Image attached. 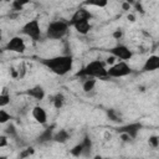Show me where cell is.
<instances>
[{"instance_id": "cell-1", "label": "cell", "mask_w": 159, "mask_h": 159, "mask_svg": "<svg viewBox=\"0 0 159 159\" xmlns=\"http://www.w3.org/2000/svg\"><path fill=\"white\" fill-rule=\"evenodd\" d=\"M41 65L47 67L51 72H53L57 76H65L72 70L73 66V58L70 55H61L48 58H41L39 60Z\"/></svg>"}, {"instance_id": "cell-2", "label": "cell", "mask_w": 159, "mask_h": 159, "mask_svg": "<svg viewBox=\"0 0 159 159\" xmlns=\"http://www.w3.org/2000/svg\"><path fill=\"white\" fill-rule=\"evenodd\" d=\"M77 77H86V78H107V68L104 66V62L99 60L91 61L84 67H82L77 73Z\"/></svg>"}, {"instance_id": "cell-3", "label": "cell", "mask_w": 159, "mask_h": 159, "mask_svg": "<svg viewBox=\"0 0 159 159\" xmlns=\"http://www.w3.org/2000/svg\"><path fill=\"white\" fill-rule=\"evenodd\" d=\"M68 27H70V22L67 21H63V20L52 21L47 26L46 36L51 40H60L68 32Z\"/></svg>"}, {"instance_id": "cell-4", "label": "cell", "mask_w": 159, "mask_h": 159, "mask_svg": "<svg viewBox=\"0 0 159 159\" xmlns=\"http://www.w3.org/2000/svg\"><path fill=\"white\" fill-rule=\"evenodd\" d=\"M130 73H132V68H130V66L125 61H119V62L114 63L113 66H111L107 70L108 77H113V78L125 77V76H128Z\"/></svg>"}, {"instance_id": "cell-5", "label": "cell", "mask_w": 159, "mask_h": 159, "mask_svg": "<svg viewBox=\"0 0 159 159\" xmlns=\"http://www.w3.org/2000/svg\"><path fill=\"white\" fill-rule=\"evenodd\" d=\"M21 32L25 34L26 36H29L32 41H39L41 39V27H40L39 20L37 19H34V20L27 21L22 26Z\"/></svg>"}, {"instance_id": "cell-6", "label": "cell", "mask_w": 159, "mask_h": 159, "mask_svg": "<svg viewBox=\"0 0 159 159\" xmlns=\"http://www.w3.org/2000/svg\"><path fill=\"white\" fill-rule=\"evenodd\" d=\"M113 57L116 58H119L122 61H127V60H130L132 56H133V52L124 45H117L109 50H107Z\"/></svg>"}, {"instance_id": "cell-7", "label": "cell", "mask_w": 159, "mask_h": 159, "mask_svg": "<svg viewBox=\"0 0 159 159\" xmlns=\"http://www.w3.org/2000/svg\"><path fill=\"white\" fill-rule=\"evenodd\" d=\"M26 48L25 41L20 37V36H14L9 40V42L5 46V50L7 51H12V52H17V53H22Z\"/></svg>"}, {"instance_id": "cell-8", "label": "cell", "mask_w": 159, "mask_h": 159, "mask_svg": "<svg viewBox=\"0 0 159 159\" xmlns=\"http://www.w3.org/2000/svg\"><path fill=\"white\" fill-rule=\"evenodd\" d=\"M143 128V125L140 124V123H138V122H134V123H129V124H125V125H122V127H119V128H117V132L118 133H125V134H128L132 139H135L137 138V135H138V133H139V130Z\"/></svg>"}, {"instance_id": "cell-9", "label": "cell", "mask_w": 159, "mask_h": 159, "mask_svg": "<svg viewBox=\"0 0 159 159\" xmlns=\"http://www.w3.org/2000/svg\"><path fill=\"white\" fill-rule=\"evenodd\" d=\"M91 17H92V14H91L87 9H84V7H78V9L75 11V14L72 15L71 20H70V26H71V25H75V24H77V22H80V21L89 20Z\"/></svg>"}, {"instance_id": "cell-10", "label": "cell", "mask_w": 159, "mask_h": 159, "mask_svg": "<svg viewBox=\"0 0 159 159\" xmlns=\"http://www.w3.org/2000/svg\"><path fill=\"white\" fill-rule=\"evenodd\" d=\"M155 70H159V56L152 55L145 60V62L142 67V72H152Z\"/></svg>"}, {"instance_id": "cell-11", "label": "cell", "mask_w": 159, "mask_h": 159, "mask_svg": "<svg viewBox=\"0 0 159 159\" xmlns=\"http://www.w3.org/2000/svg\"><path fill=\"white\" fill-rule=\"evenodd\" d=\"M31 114H32V118L37 123H40V124L47 123V113H46L45 108H42L41 106H35L31 111Z\"/></svg>"}, {"instance_id": "cell-12", "label": "cell", "mask_w": 159, "mask_h": 159, "mask_svg": "<svg viewBox=\"0 0 159 159\" xmlns=\"http://www.w3.org/2000/svg\"><path fill=\"white\" fill-rule=\"evenodd\" d=\"M53 129H55V124H51L50 127H47L43 132H41V134L37 137V143L39 144H45V143H47V142H50V140H52L53 139Z\"/></svg>"}, {"instance_id": "cell-13", "label": "cell", "mask_w": 159, "mask_h": 159, "mask_svg": "<svg viewBox=\"0 0 159 159\" xmlns=\"http://www.w3.org/2000/svg\"><path fill=\"white\" fill-rule=\"evenodd\" d=\"M26 94L30 96V97H32L36 101H42L45 98V89L40 84H37V86H34V87L29 88L26 91Z\"/></svg>"}, {"instance_id": "cell-14", "label": "cell", "mask_w": 159, "mask_h": 159, "mask_svg": "<svg viewBox=\"0 0 159 159\" xmlns=\"http://www.w3.org/2000/svg\"><path fill=\"white\" fill-rule=\"evenodd\" d=\"M81 144H82V157L88 158L92 153V140H91L89 135H84Z\"/></svg>"}, {"instance_id": "cell-15", "label": "cell", "mask_w": 159, "mask_h": 159, "mask_svg": "<svg viewBox=\"0 0 159 159\" xmlns=\"http://www.w3.org/2000/svg\"><path fill=\"white\" fill-rule=\"evenodd\" d=\"M75 29H76V31L78 32V34H81V35H87L88 32H89V30H91V24H89V20H84V21H80V22H77V24H75V25H72Z\"/></svg>"}, {"instance_id": "cell-16", "label": "cell", "mask_w": 159, "mask_h": 159, "mask_svg": "<svg viewBox=\"0 0 159 159\" xmlns=\"http://www.w3.org/2000/svg\"><path fill=\"white\" fill-rule=\"evenodd\" d=\"M70 139V133L66 130V129H60L58 132H56L55 134H53V142H56V143H61V144H63V143H66L67 140Z\"/></svg>"}, {"instance_id": "cell-17", "label": "cell", "mask_w": 159, "mask_h": 159, "mask_svg": "<svg viewBox=\"0 0 159 159\" xmlns=\"http://www.w3.org/2000/svg\"><path fill=\"white\" fill-rule=\"evenodd\" d=\"M96 87V80L94 78H86L82 83V88L86 93H89L91 91H93Z\"/></svg>"}, {"instance_id": "cell-18", "label": "cell", "mask_w": 159, "mask_h": 159, "mask_svg": "<svg viewBox=\"0 0 159 159\" xmlns=\"http://www.w3.org/2000/svg\"><path fill=\"white\" fill-rule=\"evenodd\" d=\"M107 117L109 118V120H112L114 123H120L122 122V116L116 109H107Z\"/></svg>"}, {"instance_id": "cell-19", "label": "cell", "mask_w": 159, "mask_h": 159, "mask_svg": "<svg viewBox=\"0 0 159 159\" xmlns=\"http://www.w3.org/2000/svg\"><path fill=\"white\" fill-rule=\"evenodd\" d=\"M4 133H5V135L9 137V138H14V139L17 138V130H16V127H15L12 123H9V124L5 127Z\"/></svg>"}, {"instance_id": "cell-20", "label": "cell", "mask_w": 159, "mask_h": 159, "mask_svg": "<svg viewBox=\"0 0 159 159\" xmlns=\"http://www.w3.org/2000/svg\"><path fill=\"white\" fill-rule=\"evenodd\" d=\"M52 103H53V106H55V108H57V109H60L62 106H63V103H65V96L62 94V93H56L53 97H52Z\"/></svg>"}, {"instance_id": "cell-21", "label": "cell", "mask_w": 159, "mask_h": 159, "mask_svg": "<svg viewBox=\"0 0 159 159\" xmlns=\"http://www.w3.org/2000/svg\"><path fill=\"white\" fill-rule=\"evenodd\" d=\"M10 103V94L6 92V89L4 88V91H2V93L0 94V107L1 108H4L5 106H7Z\"/></svg>"}, {"instance_id": "cell-22", "label": "cell", "mask_w": 159, "mask_h": 159, "mask_svg": "<svg viewBox=\"0 0 159 159\" xmlns=\"http://www.w3.org/2000/svg\"><path fill=\"white\" fill-rule=\"evenodd\" d=\"M70 153H71L73 157H76V158L82 157V144H81V143L76 144V145L70 150Z\"/></svg>"}, {"instance_id": "cell-23", "label": "cell", "mask_w": 159, "mask_h": 159, "mask_svg": "<svg viewBox=\"0 0 159 159\" xmlns=\"http://www.w3.org/2000/svg\"><path fill=\"white\" fill-rule=\"evenodd\" d=\"M26 4H27V1H19V0H15V1L11 2V7H12L14 11H20V10H22V7H24Z\"/></svg>"}, {"instance_id": "cell-24", "label": "cell", "mask_w": 159, "mask_h": 159, "mask_svg": "<svg viewBox=\"0 0 159 159\" xmlns=\"http://www.w3.org/2000/svg\"><path fill=\"white\" fill-rule=\"evenodd\" d=\"M10 119H11L10 113H7L5 109H0V123H1V124H5V123H7Z\"/></svg>"}, {"instance_id": "cell-25", "label": "cell", "mask_w": 159, "mask_h": 159, "mask_svg": "<svg viewBox=\"0 0 159 159\" xmlns=\"http://www.w3.org/2000/svg\"><path fill=\"white\" fill-rule=\"evenodd\" d=\"M83 5L97 6V7H104V6H107V1H84Z\"/></svg>"}, {"instance_id": "cell-26", "label": "cell", "mask_w": 159, "mask_h": 159, "mask_svg": "<svg viewBox=\"0 0 159 159\" xmlns=\"http://www.w3.org/2000/svg\"><path fill=\"white\" fill-rule=\"evenodd\" d=\"M34 148H27V149H24L21 153H20V155H19V159H25V158H27V157H30V155H32L34 154Z\"/></svg>"}, {"instance_id": "cell-27", "label": "cell", "mask_w": 159, "mask_h": 159, "mask_svg": "<svg viewBox=\"0 0 159 159\" xmlns=\"http://www.w3.org/2000/svg\"><path fill=\"white\" fill-rule=\"evenodd\" d=\"M149 144H150V147H153V148H158V147H159V137L152 135V137L149 138Z\"/></svg>"}, {"instance_id": "cell-28", "label": "cell", "mask_w": 159, "mask_h": 159, "mask_svg": "<svg viewBox=\"0 0 159 159\" xmlns=\"http://www.w3.org/2000/svg\"><path fill=\"white\" fill-rule=\"evenodd\" d=\"M7 138L9 137H6V135H1L0 137V148H4V147L7 145Z\"/></svg>"}, {"instance_id": "cell-29", "label": "cell", "mask_w": 159, "mask_h": 159, "mask_svg": "<svg viewBox=\"0 0 159 159\" xmlns=\"http://www.w3.org/2000/svg\"><path fill=\"white\" fill-rule=\"evenodd\" d=\"M122 35H123V32H122L120 29H118V30H116V31L113 32V37H114L116 40H119V39L122 37Z\"/></svg>"}, {"instance_id": "cell-30", "label": "cell", "mask_w": 159, "mask_h": 159, "mask_svg": "<svg viewBox=\"0 0 159 159\" xmlns=\"http://www.w3.org/2000/svg\"><path fill=\"white\" fill-rule=\"evenodd\" d=\"M120 139L123 140V142H130V140H133L128 134H125V133H122L120 134Z\"/></svg>"}, {"instance_id": "cell-31", "label": "cell", "mask_w": 159, "mask_h": 159, "mask_svg": "<svg viewBox=\"0 0 159 159\" xmlns=\"http://www.w3.org/2000/svg\"><path fill=\"white\" fill-rule=\"evenodd\" d=\"M122 9H123V10H129V9H130V2H129V1H128V2H123V4H122Z\"/></svg>"}, {"instance_id": "cell-32", "label": "cell", "mask_w": 159, "mask_h": 159, "mask_svg": "<svg viewBox=\"0 0 159 159\" xmlns=\"http://www.w3.org/2000/svg\"><path fill=\"white\" fill-rule=\"evenodd\" d=\"M134 6H135V9H137L138 11L144 12V10H143V7H142V4H139V2H134Z\"/></svg>"}, {"instance_id": "cell-33", "label": "cell", "mask_w": 159, "mask_h": 159, "mask_svg": "<svg viewBox=\"0 0 159 159\" xmlns=\"http://www.w3.org/2000/svg\"><path fill=\"white\" fill-rule=\"evenodd\" d=\"M93 159H107V158H103L102 155H94Z\"/></svg>"}, {"instance_id": "cell-34", "label": "cell", "mask_w": 159, "mask_h": 159, "mask_svg": "<svg viewBox=\"0 0 159 159\" xmlns=\"http://www.w3.org/2000/svg\"><path fill=\"white\" fill-rule=\"evenodd\" d=\"M128 19H130V21H134V16H133V15H129Z\"/></svg>"}, {"instance_id": "cell-35", "label": "cell", "mask_w": 159, "mask_h": 159, "mask_svg": "<svg viewBox=\"0 0 159 159\" xmlns=\"http://www.w3.org/2000/svg\"><path fill=\"white\" fill-rule=\"evenodd\" d=\"M0 159H7V158H6V157H4V155H2V157H0Z\"/></svg>"}]
</instances>
